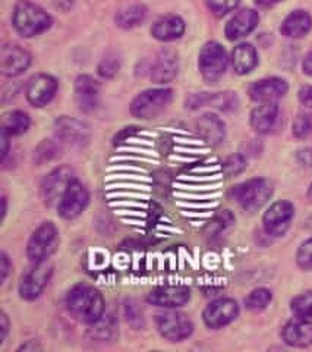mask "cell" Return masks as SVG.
Here are the masks:
<instances>
[{"label": "cell", "mask_w": 312, "mask_h": 352, "mask_svg": "<svg viewBox=\"0 0 312 352\" xmlns=\"http://www.w3.org/2000/svg\"><path fill=\"white\" fill-rule=\"evenodd\" d=\"M69 313L85 324H94L104 316L103 295L88 285H76L66 296Z\"/></svg>", "instance_id": "cell-1"}, {"label": "cell", "mask_w": 312, "mask_h": 352, "mask_svg": "<svg viewBox=\"0 0 312 352\" xmlns=\"http://www.w3.org/2000/svg\"><path fill=\"white\" fill-rule=\"evenodd\" d=\"M12 22L22 37H36L52 27L50 15L40 6L25 0L16 3Z\"/></svg>", "instance_id": "cell-2"}, {"label": "cell", "mask_w": 312, "mask_h": 352, "mask_svg": "<svg viewBox=\"0 0 312 352\" xmlns=\"http://www.w3.org/2000/svg\"><path fill=\"white\" fill-rule=\"evenodd\" d=\"M273 195V184L265 178H255L236 185L232 190V197L245 212H258L269 203Z\"/></svg>", "instance_id": "cell-3"}, {"label": "cell", "mask_w": 312, "mask_h": 352, "mask_svg": "<svg viewBox=\"0 0 312 352\" xmlns=\"http://www.w3.org/2000/svg\"><path fill=\"white\" fill-rule=\"evenodd\" d=\"M173 91L170 88H151L142 91L131 103V113L138 119H151L170 104Z\"/></svg>", "instance_id": "cell-4"}, {"label": "cell", "mask_w": 312, "mask_h": 352, "mask_svg": "<svg viewBox=\"0 0 312 352\" xmlns=\"http://www.w3.org/2000/svg\"><path fill=\"white\" fill-rule=\"evenodd\" d=\"M59 232L52 222H44L31 235L27 245V256L32 263L46 261L59 247Z\"/></svg>", "instance_id": "cell-5"}, {"label": "cell", "mask_w": 312, "mask_h": 352, "mask_svg": "<svg viewBox=\"0 0 312 352\" xmlns=\"http://www.w3.org/2000/svg\"><path fill=\"white\" fill-rule=\"evenodd\" d=\"M229 65V58L225 47L216 41L205 43L199 52L198 66L203 78L208 82L219 81L225 75Z\"/></svg>", "instance_id": "cell-6"}, {"label": "cell", "mask_w": 312, "mask_h": 352, "mask_svg": "<svg viewBox=\"0 0 312 352\" xmlns=\"http://www.w3.org/2000/svg\"><path fill=\"white\" fill-rule=\"evenodd\" d=\"M159 332L163 338L172 342H182L194 332V323L186 314L179 311H164L155 318Z\"/></svg>", "instance_id": "cell-7"}, {"label": "cell", "mask_w": 312, "mask_h": 352, "mask_svg": "<svg viewBox=\"0 0 312 352\" xmlns=\"http://www.w3.org/2000/svg\"><path fill=\"white\" fill-rule=\"evenodd\" d=\"M88 201H90V194H88L85 186L75 178L60 198L58 213L66 220L76 219L85 210Z\"/></svg>", "instance_id": "cell-8"}, {"label": "cell", "mask_w": 312, "mask_h": 352, "mask_svg": "<svg viewBox=\"0 0 312 352\" xmlns=\"http://www.w3.org/2000/svg\"><path fill=\"white\" fill-rule=\"evenodd\" d=\"M295 216V207L291 201H276L263 217L265 232L271 236H283L287 229L291 228V222Z\"/></svg>", "instance_id": "cell-9"}, {"label": "cell", "mask_w": 312, "mask_h": 352, "mask_svg": "<svg viewBox=\"0 0 312 352\" xmlns=\"http://www.w3.org/2000/svg\"><path fill=\"white\" fill-rule=\"evenodd\" d=\"M74 179V172L69 168L62 166L52 170L41 184V195L44 204L49 207L58 206L66 188H68Z\"/></svg>", "instance_id": "cell-10"}, {"label": "cell", "mask_w": 312, "mask_h": 352, "mask_svg": "<svg viewBox=\"0 0 312 352\" xmlns=\"http://www.w3.org/2000/svg\"><path fill=\"white\" fill-rule=\"evenodd\" d=\"M53 273V267L47 261L37 263L36 267L28 272L21 280L19 285V295L22 300H36L37 296L46 288Z\"/></svg>", "instance_id": "cell-11"}, {"label": "cell", "mask_w": 312, "mask_h": 352, "mask_svg": "<svg viewBox=\"0 0 312 352\" xmlns=\"http://www.w3.org/2000/svg\"><path fill=\"white\" fill-rule=\"evenodd\" d=\"M54 129L60 142L74 147H82L90 140V128L81 120L69 116H60L56 119Z\"/></svg>", "instance_id": "cell-12"}, {"label": "cell", "mask_w": 312, "mask_h": 352, "mask_svg": "<svg viewBox=\"0 0 312 352\" xmlns=\"http://www.w3.org/2000/svg\"><path fill=\"white\" fill-rule=\"evenodd\" d=\"M31 65V54L19 44L8 43L0 50V69L6 76H18Z\"/></svg>", "instance_id": "cell-13"}, {"label": "cell", "mask_w": 312, "mask_h": 352, "mask_svg": "<svg viewBox=\"0 0 312 352\" xmlns=\"http://www.w3.org/2000/svg\"><path fill=\"white\" fill-rule=\"evenodd\" d=\"M239 314V305L230 298H220L207 305L203 313L204 323L210 329H221L230 324Z\"/></svg>", "instance_id": "cell-14"}, {"label": "cell", "mask_w": 312, "mask_h": 352, "mask_svg": "<svg viewBox=\"0 0 312 352\" xmlns=\"http://www.w3.org/2000/svg\"><path fill=\"white\" fill-rule=\"evenodd\" d=\"M56 91H58V82L53 76L47 74H38L28 81L25 94L32 106L43 107L53 100Z\"/></svg>", "instance_id": "cell-15"}, {"label": "cell", "mask_w": 312, "mask_h": 352, "mask_svg": "<svg viewBox=\"0 0 312 352\" xmlns=\"http://www.w3.org/2000/svg\"><path fill=\"white\" fill-rule=\"evenodd\" d=\"M289 90V85L283 78L270 76L260 81H255L248 90L251 100L257 103H276Z\"/></svg>", "instance_id": "cell-16"}, {"label": "cell", "mask_w": 312, "mask_h": 352, "mask_svg": "<svg viewBox=\"0 0 312 352\" xmlns=\"http://www.w3.org/2000/svg\"><path fill=\"white\" fill-rule=\"evenodd\" d=\"M100 100V84L90 75L78 76L75 81V102L81 112L90 113Z\"/></svg>", "instance_id": "cell-17"}, {"label": "cell", "mask_w": 312, "mask_h": 352, "mask_svg": "<svg viewBox=\"0 0 312 352\" xmlns=\"http://www.w3.org/2000/svg\"><path fill=\"white\" fill-rule=\"evenodd\" d=\"M191 294L185 286H159L148 294L147 301L155 307L177 308L185 305Z\"/></svg>", "instance_id": "cell-18"}, {"label": "cell", "mask_w": 312, "mask_h": 352, "mask_svg": "<svg viewBox=\"0 0 312 352\" xmlns=\"http://www.w3.org/2000/svg\"><path fill=\"white\" fill-rule=\"evenodd\" d=\"M258 22H260V15L257 10L245 8L239 10V12L227 22L226 30H225L226 37L230 41H236L247 37L255 28H257Z\"/></svg>", "instance_id": "cell-19"}, {"label": "cell", "mask_w": 312, "mask_h": 352, "mask_svg": "<svg viewBox=\"0 0 312 352\" xmlns=\"http://www.w3.org/2000/svg\"><path fill=\"white\" fill-rule=\"evenodd\" d=\"M282 336L289 346L305 348L312 345V318H293L283 327Z\"/></svg>", "instance_id": "cell-20"}, {"label": "cell", "mask_w": 312, "mask_h": 352, "mask_svg": "<svg viewBox=\"0 0 312 352\" xmlns=\"http://www.w3.org/2000/svg\"><path fill=\"white\" fill-rule=\"evenodd\" d=\"M197 131L207 144L219 146L225 140L226 128L225 122L214 113H205L197 120Z\"/></svg>", "instance_id": "cell-21"}, {"label": "cell", "mask_w": 312, "mask_h": 352, "mask_svg": "<svg viewBox=\"0 0 312 352\" xmlns=\"http://www.w3.org/2000/svg\"><path fill=\"white\" fill-rule=\"evenodd\" d=\"M177 69V54L173 50H163L153 66L151 80L155 84H167L176 78Z\"/></svg>", "instance_id": "cell-22"}, {"label": "cell", "mask_w": 312, "mask_h": 352, "mask_svg": "<svg viewBox=\"0 0 312 352\" xmlns=\"http://www.w3.org/2000/svg\"><path fill=\"white\" fill-rule=\"evenodd\" d=\"M185 32V21L177 15H167L155 21L151 28V34L159 41H173L181 38Z\"/></svg>", "instance_id": "cell-23"}, {"label": "cell", "mask_w": 312, "mask_h": 352, "mask_svg": "<svg viewBox=\"0 0 312 352\" xmlns=\"http://www.w3.org/2000/svg\"><path fill=\"white\" fill-rule=\"evenodd\" d=\"M312 28V18L307 10H293L289 14L280 27L282 34L289 38H300L307 36Z\"/></svg>", "instance_id": "cell-24"}, {"label": "cell", "mask_w": 312, "mask_h": 352, "mask_svg": "<svg viewBox=\"0 0 312 352\" xmlns=\"http://www.w3.org/2000/svg\"><path fill=\"white\" fill-rule=\"evenodd\" d=\"M278 106L276 103H263L251 112V126L257 134H269L276 126Z\"/></svg>", "instance_id": "cell-25"}, {"label": "cell", "mask_w": 312, "mask_h": 352, "mask_svg": "<svg viewBox=\"0 0 312 352\" xmlns=\"http://www.w3.org/2000/svg\"><path fill=\"white\" fill-rule=\"evenodd\" d=\"M232 65L238 75H247L258 65V54L249 43H241L233 49Z\"/></svg>", "instance_id": "cell-26"}, {"label": "cell", "mask_w": 312, "mask_h": 352, "mask_svg": "<svg viewBox=\"0 0 312 352\" xmlns=\"http://www.w3.org/2000/svg\"><path fill=\"white\" fill-rule=\"evenodd\" d=\"M146 18H147V8L141 3H132V5L120 8L115 16V21L118 27L124 30H131L142 24V22L146 21Z\"/></svg>", "instance_id": "cell-27"}, {"label": "cell", "mask_w": 312, "mask_h": 352, "mask_svg": "<svg viewBox=\"0 0 312 352\" xmlns=\"http://www.w3.org/2000/svg\"><path fill=\"white\" fill-rule=\"evenodd\" d=\"M30 128V116L21 110L8 112L2 118V129H5L9 135H21Z\"/></svg>", "instance_id": "cell-28"}, {"label": "cell", "mask_w": 312, "mask_h": 352, "mask_svg": "<svg viewBox=\"0 0 312 352\" xmlns=\"http://www.w3.org/2000/svg\"><path fill=\"white\" fill-rule=\"evenodd\" d=\"M271 300H273V295L269 289L258 288V289H254L247 298H245V307H247L249 311H255V313L263 311L269 307Z\"/></svg>", "instance_id": "cell-29"}, {"label": "cell", "mask_w": 312, "mask_h": 352, "mask_svg": "<svg viewBox=\"0 0 312 352\" xmlns=\"http://www.w3.org/2000/svg\"><path fill=\"white\" fill-rule=\"evenodd\" d=\"M91 326H93L91 333L97 339H102V340L107 339V340H110L111 338L116 335V324H115L113 318H111V317L103 316L97 323H94Z\"/></svg>", "instance_id": "cell-30"}, {"label": "cell", "mask_w": 312, "mask_h": 352, "mask_svg": "<svg viewBox=\"0 0 312 352\" xmlns=\"http://www.w3.org/2000/svg\"><path fill=\"white\" fill-rule=\"evenodd\" d=\"M292 311L296 317L312 318V291L296 296L292 301Z\"/></svg>", "instance_id": "cell-31"}, {"label": "cell", "mask_w": 312, "mask_h": 352, "mask_svg": "<svg viewBox=\"0 0 312 352\" xmlns=\"http://www.w3.org/2000/svg\"><path fill=\"white\" fill-rule=\"evenodd\" d=\"M60 147L58 142H53L52 140H44L41 144L34 151V160L38 164H43L44 162H50L58 156Z\"/></svg>", "instance_id": "cell-32"}, {"label": "cell", "mask_w": 312, "mask_h": 352, "mask_svg": "<svg viewBox=\"0 0 312 352\" xmlns=\"http://www.w3.org/2000/svg\"><path fill=\"white\" fill-rule=\"evenodd\" d=\"M208 104H213L214 107L225 110V112H230L235 110L238 106V97L235 93H220V94H211Z\"/></svg>", "instance_id": "cell-33"}, {"label": "cell", "mask_w": 312, "mask_h": 352, "mask_svg": "<svg viewBox=\"0 0 312 352\" xmlns=\"http://www.w3.org/2000/svg\"><path fill=\"white\" fill-rule=\"evenodd\" d=\"M239 2L241 0H205L207 8L211 10V14L219 18L235 10L239 6Z\"/></svg>", "instance_id": "cell-34"}, {"label": "cell", "mask_w": 312, "mask_h": 352, "mask_svg": "<svg viewBox=\"0 0 312 352\" xmlns=\"http://www.w3.org/2000/svg\"><path fill=\"white\" fill-rule=\"evenodd\" d=\"M293 135L296 138H307L312 134V115L311 113H300L293 120Z\"/></svg>", "instance_id": "cell-35"}, {"label": "cell", "mask_w": 312, "mask_h": 352, "mask_svg": "<svg viewBox=\"0 0 312 352\" xmlns=\"http://www.w3.org/2000/svg\"><path fill=\"white\" fill-rule=\"evenodd\" d=\"M247 168V160L241 154H233L223 162V172L226 176H236Z\"/></svg>", "instance_id": "cell-36"}, {"label": "cell", "mask_w": 312, "mask_h": 352, "mask_svg": "<svg viewBox=\"0 0 312 352\" xmlns=\"http://www.w3.org/2000/svg\"><path fill=\"white\" fill-rule=\"evenodd\" d=\"M296 263L302 270H312V238L307 239L304 244L299 247L296 252Z\"/></svg>", "instance_id": "cell-37"}, {"label": "cell", "mask_w": 312, "mask_h": 352, "mask_svg": "<svg viewBox=\"0 0 312 352\" xmlns=\"http://www.w3.org/2000/svg\"><path fill=\"white\" fill-rule=\"evenodd\" d=\"M120 62L116 56H106L98 65V74L103 78H113V76L119 72Z\"/></svg>", "instance_id": "cell-38"}, {"label": "cell", "mask_w": 312, "mask_h": 352, "mask_svg": "<svg viewBox=\"0 0 312 352\" xmlns=\"http://www.w3.org/2000/svg\"><path fill=\"white\" fill-rule=\"evenodd\" d=\"M299 102L307 107H312V85H305L299 90Z\"/></svg>", "instance_id": "cell-39"}, {"label": "cell", "mask_w": 312, "mask_h": 352, "mask_svg": "<svg viewBox=\"0 0 312 352\" xmlns=\"http://www.w3.org/2000/svg\"><path fill=\"white\" fill-rule=\"evenodd\" d=\"M302 69H304V74H307L308 76H312V52H309L304 58Z\"/></svg>", "instance_id": "cell-40"}, {"label": "cell", "mask_w": 312, "mask_h": 352, "mask_svg": "<svg viewBox=\"0 0 312 352\" xmlns=\"http://www.w3.org/2000/svg\"><path fill=\"white\" fill-rule=\"evenodd\" d=\"M2 159L5 160L9 153V134L5 129H2Z\"/></svg>", "instance_id": "cell-41"}, {"label": "cell", "mask_w": 312, "mask_h": 352, "mask_svg": "<svg viewBox=\"0 0 312 352\" xmlns=\"http://www.w3.org/2000/svg\"><path fill=\"white\" fill-rule=\"evenodd\" d=\"M299 159H300V162L305 164V166H312V150L300 151Z\"/></svg>", "instance_id": "cell-42"}, {"label": "cell", "mask_w": 312, "mask_h": 352, "mask_svg": "<svg viewBox=\"0 0 312 352\" xmlns=\"http://www.w3.org/2000/svg\"><path fill=\"white\" fill-rule=\"evenodd\" d=\"M280 2H283V0H255V3H257L260 8H264V9L273 8V6L278 5Z\"/></svg>", "instance_id": "cell-43"}, {"label": "cell", "mask_w": 312, "mask_h": 352, "mask_svg": "<svg viewBox=\"0 0 312 352\" xmlns=\"http://www.w3.org/2000/svg\"><path fill=\"white\" fill-rule=\"evenodd\" d=\"M0 322H2V336H0V344H3V340L8 335V330H9V323H8V316L3 313L2 318H0Z\"/></svg>", "instance_id": "cell-44"}, {"label": "cell", "mask_w": 312, "mask_h": 352, "mask_svg": "<svg viewBox=\"0 0 312 352\" xmlns=\"http://www.w3.org/2000/svg\"><path fill=\"white\" fill-rule=\"evenodd\" d=\"M9 260H8V256L5 254H2V280H5L6 279V276H8V273H9Z\"/></svg>", "instance_id": "cell-45"}, {"label": "cell", "mask_w": 312, "mask_h": 352, "mask_svg": "<svg viewBox=\"0 0 312 352\" xmlns=\"http://www.w3.org/2000/svg\"><path fill=\"white\" fill-rule=\"evenodd\" d=\"M28 349H32V351H36V349H41V346H38V345H36V344H25V345H22L18 351H28Z\"/></svg>", "instance_id": "cell-46"}, {"label": "cell", "mask_w": 312, "mask_h": 352, "mask_svg": "<svg viewBox=\"0 0 312 352\" xmlns=\"http://www.w3.org/2000/svg\"><path fill=\"white\" fill-rule=\"evenodd\" d=\"M308 198H309V201L312 203V184H311V186H309V190H308Z\"/></svg>", "instance_id": "cell-47"}]
</instances>
